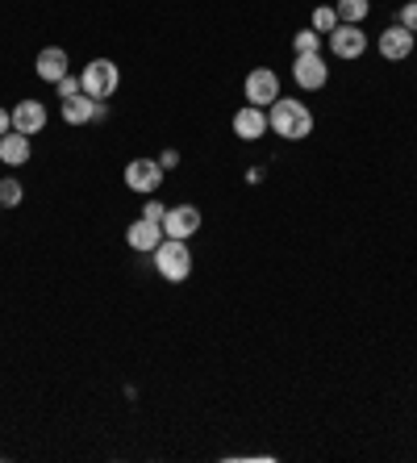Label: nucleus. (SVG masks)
<instances>
[{
    "mask_svg": "<svg viewBox=\"0 0 417 463\" xmlns=\"http://www.w3.org/2000/svg\"><path fill=\"white\" fill-rule=\"evenodd\" d=\"M267 130H275L280 138L288 142H300V138L313 134V113L305 100H292V97H275V105L267 109Z\"/></svg>",
    "mask_w": 417,
    "mask_h": 463,
    "instance_id": "1",
    "label": "nucleus"
},
{
    "mask_svg": "<svg viewBox=\"0 0 417 463\" xmlns=\"http://www.w3.org/2000/svg\"><path fill=\"white\" fill-rule=\"evenodd\" d=\"M151 259H155V271L163 276V280L171 284H184L192 276V251L184 238H163V243L151 251Z\"/></svg>",
    "mask_w": 417,
    "mask_h": 463,
    "instance_id": "2",
    "label": "nucleus"
},
{
    "mask_svg": "<svg viewBox=\"0 0 417 463\" xmlns=\"http://www.w3.org/2000/svg\"><path fill=\"white\" fill-rule=\"evenodd\" d=\"M80 84H83V92H88L92 100H109L113 92H117V84H121L117 63L113 59H92L80 72Z\"/></svg>",
    "mask_w": 417,
    "mask_h": 463,
    "instance_id": "3",
    "label": "nucleus"
},
{
    "mask_svg": "<svg viewBox=\"0 0 417 463\" xmlns=\"http://www.w3.org/2000/svg\"><path fill=\"white\" fill-rule=\"evenodd\" d=\"M163 176L167 171L159 159H134V163H126V188H130V193H143V196L159 193Z\"/></svg>",
    "mask_w": 417,
    "mask_h": 463,
    "instance_id": "4",
    "label": "nucleus"
},
{
    "mask_svg": "<svg viewBox=\"0 0 417 463\" xmlns=\"http://www.w3.org/2000/svg\"><path fill=\"white\" fill-rule=\"evenodd\" d=\"M275 97H280V75L272 67H255L247 75V105H259V109H272Z\"/></svg>",
    "mask_w": 417,
    "mask_h": 463,
    "instance_id": "5",
    "label": "nucleus"
},
{
    "mask_svg": "<svg viewBox=\"0 0 417 463\" xmlns=\"http://www.w3.org/2000/svg\"><path fill=\"white\" fill-rule=\"evenodd\" d=\"M330 50L338 55V59H359V55L368 50V34H363L359 25L338 21V25L330 30Z\"/></svg>",
    "mask_w": 417,
    "mask_h": 463,
    "instance_id": "6",
    "label": "nucleus"
},
{
    "mask_svg": "<svg viewBox=\"0 0 417 463\" xmlns=\"http://www.w3.org/2000/svg\"><path fill=\"white\" fill-rule=\"evenodd\" d=\"M196 230H201V209L196 205H171L167 209V218H163L167 238H184V243H188Z\"/></svg>",
    "mask_w": 417,
    "mask_h": 463,
    "instance_id": "7",
    "label": "nucleus"
},
{
    "mask_svg": "<svg viewBox=\"0 0 417 463\" xmlns=\"http://www.w3.org/2000/svg\"><path fill=\"white\" fill-rule=\"evenodd\" d=\"M13 130H17V134H42V130H47V105H42V100H17V105H13Z\"/></svg>",
    "mask_w": 417,
    "mask_h": 463,
    "instance_id": "8",
    "label": "nucleus"
},
{
    "mask_svg": "<svg viewBox=\"0 0 417 463\" xmlns=\"http://www.w3.org/2000/svg\"><path fill=\"white\" fill-rule=\"evenodd\" d=\"M292 80H297L300 88H326V80H330V67H326L322 55H297V63H292Z\"/></svg>",
    "mask_w": 417,
    "mask_h": 463,
    "instance_id": "9",
    "label": "nucleus"
},
{
    "mask_svg": "<svg viewBox=\"0 0 417 463\" xmlns=\"http://www.w3.org/2000/svg\"><path fill=\"white\" fill-rule=\"evenodd\" d=\"M163 238H167V234H163V221H151V218H138L130 230H126V243H130L138 255H151V251H155Z\"/></svg>",
    "mask_w": 417,
    "mask_h": 463,
    "instance_id": "10",
    "label": "nucleus"
},
{
    "mask_svg": "<svg viewBox=\"0 0 417 463\" xmlns=\"http://www.w3.org/2000/svg\"><path fill=\"white\" fill-rule=\"evenodd\" d=\"M34 72H38V80H47V84H59L63 75L72 72V63H67V50H63V47H47V50H38Z\"/></svg>",
    "mask_w": 417,
    "mask_h": 463,
    "instance_id": "11",
    "label": "nucleus"
},
{
    "mask_svg": "<svg viewBox=\"0 0 417 463\" xmlns=\"http://www.w3.org/2000/svg\"><path fill=\"white\" fill-rule=\"evenodd\" d=\"M234 134H239L242 142L263 138V134H267V113H263L259 105H242V109L234 113Z\"/></svg>",
    "mask_w": 417,
    "mask_h": 463,
    "instance_id": "12",
    "label": "nucleus"
},
{
    "mask_svg": "<svg viewBox=\"0 0 417 463\" xmlns=\"http://www.w3.org/2000/svg\"><path fill=\"white\" fill-rule=\"evenodd\" d=\"M380 55L388 63H401L413 55V34H409L405 25H393V30H384L380 34Z\"/></svg>",
    "mask_w": 417,
    "mask_h": 463,
    "instance_id": "13",
    "label": "nucleus"
},
{
    "mask_svg": "<svg viewBox=\"0 0 417 463\" xmlns=\"http://www.w3.org/2000/svg\"><path fill=\"white\" fill-rule=\"evenodd\" d=\"M96 117V100L88 92H75V97L63 100V122L67 125H88Z\"/></svg>",
    "mask_w": 417,
    "mask_h": 463,
    "instance_id": "14",
    "label": "nucleus"
},
{
    "mask_svg": "<svg viewBox=\"0 0 417 463\" xmlns=\"http://www.w3.org/2000/svg\"><path fill=\"white\" fill-rule=\"evenodd\" d=\"M25 159H30V134H17V130H9V134L0 138V163L22 167Z\"/></svg>",
    "mask_w": 417,
    "mask_h": 463,
    "instance_id": "15",
    "label": "nucleus"
},
{
    "mask_svg": "<svg viewBox=\"0 0 417 463\" xmlns=\"http://www.w3.org/2000/svg\"><path fill=\"white\" fill-rule=\"evenodd\" d=\"M334 13H338V21L359 25L371 13V0H338V4H334Z\"/></svg>",
    "mask_w": 417,
    "mask_h": 463,
    "instance_id": "16",
    "label": "nucleus"
},
{
    "mask_svg": "<svg viewBox=\"0 0 417 463\" xmlns=\"http://www.w3.org/2000/svg\"><path fill=\"white\" fill-rule=\"evenodd\" d=\"M317 47H322V34H317V30H300V34L292 38V50H297V55H317Z\"/></svg>",
    "mask_w": 417,
    "mask_h": 463,
    "instance_id": "17",
    "label": "nucleus"
},
{
    "mask_svg": "<svg viewBox=\"0 0 417 463\" xmlns=\"http://www.w3.org/2000/svg\"><path fill=\"white\" fill-rule=\"evenodd\" d=\"M22 196H25V188L17 180H0V205L4 209H17L22 205Z\"/></svg>",
    "mask_w": 417,
    "mask_h": 463,
    "instance_id": "18",
    "label": "nucleus"
},
{
    "mask_svg": "<svg viewBox=\"0 0 417 463\" xmlns=\"http://www.w3.org/2000/svg\"><path fill=\"white\" fill-rule=\"evenodd\" d=\"M334 25H338V13H334L330 4H326V9H317V13H313V30H317V34H330Z\"/></svg>",
    "mask_w": 417,
    "mask_h": 463,
    "instance_id": "19",
    "label": "nucleus"
},
{
    "mask_svg": "<svg viewBox=\"0 0 417 463\" xmlns=\"http://www.w3.org/2000/svg\"><path fill=\"white\" fill-rule=\"evenodd\" d=\"M55 92H59V100H67V97H75V92H83V84H80V75L75 72H67L59 80V84H55Z\"/></svg>",
    "mask_w": 417,
    "mask_h": 463,
    "instance_id": "20",
    "label": "nucleus"
},
{
    "mask_svg": "<svg viewBox=\"0 0 417 463\" xmlns=\"http://www.w3.org/2000/svg\"><path fill=\"white\" fill-rule=\"evenodd\" d=\"M401 25H405L409 34H417V0H409L405 9H401Z\"/></svg>",
    "mask_w": 417,
    "mask_h": 463,
    "instance_id": "21",
    "label": "nucleus"
},
{
    "mask_svg": "<svg viewBox=\"0 0 417 463\" xmlns=\"http://www.w3.org/2000/svg\"><path fill=\"white\" fill-rule=\"evenodd\" d=\"M143 218H151V221H163L167 218V209L159 205V201H146V209H143Z\"/></svg>",
    "mask_w": 417,
    "mask_h": 463,
    "instance_id": "22",
    "label": "nucleus"
},
{
    "mask_svg": "<svg viewBox=\"0 0 417 463\" xmlns=\"http://www.w3.org/2000/svg\"><path fill=\"white\" fill-rule=\"evenodd\" d=\"M9 130H13V113H9V109H0V138L9 134Z\"/></svg>",
    "mask_w": 417,
    "mask_h": 463,
    "instance_id": "23",
    "label": "nucleus"
},
{
    "mask_svg": "<svg viewBox=\"0 0 417 463\" xmlns=\"http://www.w3.org/2000/svg\"><path fill=\"white\" fill-rule=\"evenodd\" d=\"M159 163H163V171H167V167H176V163H179V155H176V150H163V155H159Z\"/></svg>",
    "mask_w": 417,
    "mask_h": 463,
    "instance_id": "24",
    "label": "nucleus"
}]
</instances>
